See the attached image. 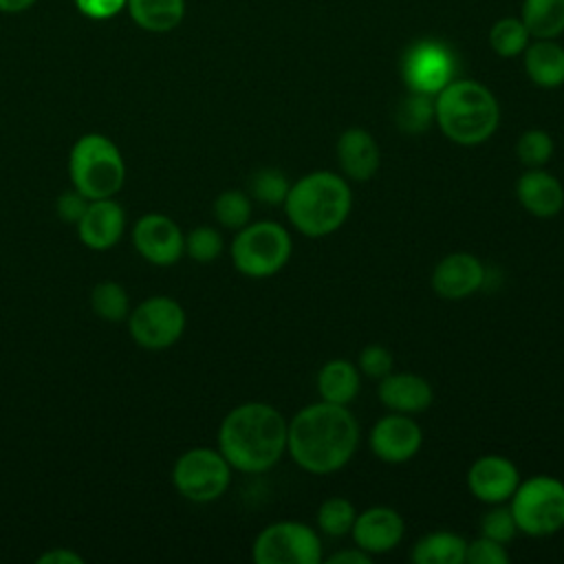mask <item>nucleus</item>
Wrapping results in <instances>:
<instances>
[{
  "label": "nucleus",
  "instance_id": "obj_15",
  "mask_svg": "<svg viewBox=\"0 0 564 564\" xmlns=\"http://www.w3.org/2000/svg\"><path fill=\"white\" fill-rule=\"evenodd\" d=\"M405 533V522L401 513L392 507H368L357 513L355 524L350 529L355 546L366 551L368 555H383L390 553Z\"/></svg>",
  "mask_w": 564,
  "mask_h": 564
},
{
  "label": "nucleus",
  "instance_id": "obj_41",
  "mask_svg": "<svg viewBox=\"0 0 564 564\" xmlns=\"http://www.w3.org/2000/svg\"><path fill=\"white\" fill-rule=\"evenodd\" d=\"M37 0H0V13H22L31 9Z\"/></svg>",
  "mask_w": 564,
  "mask_h": 564
},
{
  "label": "nucleus",
  "instance_id": "obj_19",
  "mask_svg": "<svg viewBox=\"0 0 564 564\" xmlns=\"http://www.w3.org/2000/svg\"><path fill=\"white\" fill-rule=\"evenodd\" d=\"M377 397L390 412L421 414L432 405L434 390L432 383L421 375L392 370L390 375L379 379Z\"/></svg>",
  "mask_w": 564,
  "mask_h": 564
},
{
  "label": "nucleus",
  "instance_id": "obj_18",
  "mask_svg": "<svg viewBox=\"0 0 564 564\" xmlns=\"http://www.w3.org/2000/svg\"><path fill=\"white\" fill-rule=\"evenodd\" d=\"M337 163L341 176L366 183L370 181L381 165V150L375 137L364 128H348L337 139Z\"/></svg>",
  "mask_w": 564,
  "mask_h": 564
},
{
  "label": "nucleus",
  "instance_id": "obj_6",
  "mask_svg": "<svg viewBox=\"0 0 564 564\" xmlns=\"http://www.w3.org/2000/svg\"><path fill=\"white\" fill-rule=\"evenodd\" d=\"M293 251L291 234L273 220L247 223L236 231L229 256L238 273L247 278H271L280 273Z\"/></svg>",
  "mask_w": 564,
  "mask_h": 564
},
{
  "label": "nucleus",
  "instance_id": "obj_40",
  "mask_svg": "<svg viewBox=\"0 0 564 564\" xmlns=\"http://www.w3.org/2000/svg\"><path fill=\"white\" fill-rule=\"evenodd\" d=\"M326 562L328 564H370L372 555H368L359 546H350V549H344V551H337V553L328 555Z\"/></svg>",
  "mask_w": 564,
  "mask_h": 564
},
{
  "label": "nucleus",
  "instance_id": "obj_22",
  "mask_svg": "<svg viewBox=\"0 0 564 564\" xmlns=\"http://www.w3.org/2000/svg\"><path fill=\"white\" fill-rule=\"evenodd\" d=\"M361 386V372L357 364L348 359H330L317 372V392L322 401L348 405Z\"/></svg>",
  "mask_w": 564,
  "mask_h": 564
},
{
  "label": "nucleus",
  "instance_id": "obj_21",
  "mask_svg": "<svg viewBox=\"0 0 564 564\" xmlns=\"http://www.w3.org/2000/svg\"><path fill=\"white\" fill-rule=\"evenodd\" d=\"M524 70L540 88L564 84V46L555 40H535L524 48Z\"/></svg>",
  "mask_w": 564,
  "mask_h": 564
},
{
  "label": "nucleus",
  "instance_id": "obj_31",
  "mask_svg": "<svg viewBox=\"0 0 564 564\" xmlns=\"http://www.w3.org/2000/svg\"><path fill=\"white\" fill-rule=\"evenodd\" d=\"M289 178L278 167H262L256 174H251L249 181V194L262 205H284V198L289 194Z\"/></svg>",
  "mask_w": 564,
  "mask_h": 564
},
{
  "label": "nucleus",
  "instance_id": "obj_2",
  "mask_svg": "<svg viewBox=\"0 0 564 564\" xmlns=\"http://www.w3.org/2000/svg\"><path fill=\"white\" fill-rule=\"evenodd\" d=\"M289 421L269 403L247 401L231 408L218 425V449L242 474H262L286 452Z\"/></svg>",
  "mask_w": 564,
  "mask_h": 564
},
{
  "label": "nucleus",
  "instance_id": "obj_7",
  "mask_svg": "<svg viewBox=\"0 0 564 564\" xmlns=\"http://www.w3.org/2000/svg\"><path fill=\"white\" fill-rule=\"evenodd\" d=\"M509 502L524 535L546 538L564 527V482L555 476L538 474L520 480Z\"/></svg>",
  "mask_w": 564,
  "mask_h": 564
},
{
  "label": "nucleus",
  "instance_id": "obj_26",
  "mask_svg": "<svg viewBox=\"0 0 564 564\" xmlns=\"http://www.w3.org/2000/svg\"><path fill=\"white\" fill-rule=\"evenodd\" d=\"M90 308L99 319L119 324L130 315V295L119 282L101 280L90 291Z\"/></svg>",
  "mask_w": 564,
  "mask_h": 564
},
{
  "label": "nucleus",
  "instance_id": "obj_33",
  "mask_svg": "<svg viewBox=\"0 0 564 564\" xmlns=\"http://www.w3.org/2000/svg\"><path fill=\"white\" fill-rule=\"evenodd\" d=\"M555 143L549 132L540 128L524 130L516 141V156L527 167H542L551 161Z\"/></svg>",
  "mask_w": 564,
  "mask_h": 564
},
{
  "label": "nucleus",
  "instance_id": "obj_38",
  "mask_svg": "<svg viewBox=\"0 0 564 564\" xmlns=\"http://www.w3.org/2000/svg\"><path fill=\"white\" fill-rule=\"evenodd\" d=\"M128 0H75L82 15L90 20H110L126 9Z\"/></svg>",
  "mask_w": 564,
  "mask_h": 564
},
{
  "label": "nucleus",
  "instance_id": "obj_39",
  "mask_svg": "<svg viewBox=\"0 0 564 564\" xmlns=\"http://www.w3.org/2000/svg\"><path fill=\"white\" fill-rule=\"evenodd\" d=\"M37 564H84V557L66 546H55L37 555Z\"/></svg>",
  "mask_w": 564,
  "mask_h": 564
},
{
  "label": "nucleus",
  "instance_id": "obj_11",
  "mask_svg": "<svg viewBox=\"0 0 564 564\" xmlns=\"http://www.w3.org/2000/svg\"><path fill=\"white\" fill-rule=\"evenodd\" d=\"M134 251L154 267H172L185 256V234L161 212L143 214L132 227Z\"/></svg>",
  "mask_w": 564,
  "mask_h": 564
},
{
  "label": "nucleus",
  "instance_id": "obj_29",
  "mask_svg": "<svg viewBox=\"0 0 564 564\" xmlns=\"http://www.w3.org/2000/svg\"><path fill=\"white\" fill-rule=\"evenodd\" d=\"M432 121H434V97L410 90V95L397 108V126L408 134H419V132H425Z\"/></svg>",
  "mask_w": 564,
  "mask_h": 564
},
{
  "label": "nucleus",
  "instance_id": "obj_9",
  "mask_svg": "<svg viewBox=\"0 0 564 564\" xmlns=\"http://www.w3.org/2000/svg\"><path fill=\"white\" fill-rule=\"evenodd\" d=\"M251 557L256 564H319L322 538L304 522L280 520L256 535Z\"/></svg>",
  "mask_w": 564,
  "mask_h": 564
},
{
  "label": "nucleus",
  "instance_id": "obj_28",
  "mask_svg": "<svg viewBox=\"0 0 564 564\" xmlns=\"http://www.w3.org/2000/svg\"><path fill=\"white\" fill-rule=\"evenodd\" d=\"M355 518L357 509L348 498L330 496L317 509V529L328 538H344L350 533Z\"/></svg>",
  "mask_w": 564,
  "mask_h": 564
},
{
  "label": "nucleus",
  "instance_id": "obj_5",
  "mask_svg": "<svg viewBox=\"0 0 564 564\" xmlns=\"http://www.w3.org/2000/svg\"><path fill=\"white\" fill-rule=\"evenodd\" d=\"M68 176L88 200L115 198L126 183V161L110 137L86 132L68 152Z\"/></svg>",
  "mask_w": 564,
  "mask_h": 564
},
{
  "label": "nucleus",
  "instance_id": "obj_35",
  "mask_svg": "<svg viewBox=\"0 0 564 564\" xmlns=\"http://www.w3.org/2000/svg\"><path fill=\"white\" fill-rule=\"evenodd\" d=\"M357 368H359L361 375L379 381V379H383L386 375H390L394 370V357L386 346L368 344L359 350Z\"/></svg>",
  "mask_w": 564,
  "mask_h": 564
},
{
  "label": "nucleus",
  "instance_id": "obj_14",
  "mask_svg": "<svg viewBox=\"0 0 564 564\" xmlns=\"http://www.w3.org/2000/svg\"><path fill=\"white\" fill-rule=\"evenodd\" d=\"M520 482V471L507 456H478L467 469V487L471 496L485 505H505Z\"/></svg>",
  "mask_w": 564,
  "mask_h": 564
},
{
  "label": "nucleus",
  "instance_id": "obj_12",
  "mask_svg": "<svg viewBox=\"0 0 564 564\" xmlns=\"http://www.w3.org/2000/svg\"><path fill=\"white\" fill-rule=\"evenodd\" d=\"M454 77V57L438 42H416L403 57V79L410 90L436 95Z\"/></svg>",
  "mask_w": 564,
  "mask_h": 564
},
{
  "label": "nucleus",
  "instance_id": "obj_1",
  "mask_svg": "<svg viewBox=\"0 0 564 564\" xmlns=\"http://www.w3.org/2000/svg\"><path fill=\"white\" fill-rule=\"evenodd\" d=\"M359 445V423L346 405L317 401L289 421L286 452L297 467L326 476L350 463Z\"/></svg>",
  "mask_w": 564,
  "mask_h": 564
},
{
  "label": "nucleus",
  "instance_id": "obj_36",
  "mask_svg": "<svg viewBox=\"0 0 564 564\" xmlns=\"http://www.w3.org/2000/svg\"><path fill=\"white\" fill-rule=\"evenodd\" d=\"M509 560L511 557H509L505 544L489 540L485 535H480L467 544L465 562H469V564H509Z\"/></svg>",
  "mask_w": 564,
  "mask_h": 564
},
{
  "label": "nucleus",
  "instance_id": "obj_27",
  "mask_svg": "<svg viewBox=\"0 0 564 564\" xmlns=\"http://www.w3.org/2000/svg\"><path fill=\"white\" fill-rule=\"evenodd\" d=\"M212 212L220 227L238 231L251 220L253 203H251V196L242 189H225L214 198Z\"/></svg>",
  "mask_w": 564,
  "mask_h": 564
},
{
  "label": "nucleus",
  "instance_id": "obj_25",
  "mask_svg": "<svg viewBox=\"0 0 564 564\" xmlns=\"http://www.w3.org/2000/svg\"><path fill=\"white\" fill-rule=\"evenodd\" d=\"M520 20L535 40H555L564 33V0H524Z\"/></svg>",
  "mask_w": 564,
  "mask_h": 564
},
{
  "label": "nucleus",
  "instance_id": "obj_17",
  "mask_svg": "<svg viewBox=\"0 0 564 564\" xmlns=\"http://www.w3.org/2000/svg\"><path fill=\"white\" fill-rule=\"evenodd\" d=\"M432 289L443 300H465L485 284V264L467 251H454L432 271Z\"/></svg>",
  "mask_w": 564,
  "mask_h": 564
},
{
  "label": "nucleus",
  "instance_id": "obj_23",
  "mask_svg": "<svg viewBox=\"0 0 564 564\" xmlns=\"http://www.w3.org/2000/svg\"><path fill=\"white\" fill-rule=\"evenodd\" d=\"M132 22L148 33L174 31L185 18V0H128Z\"/></svg>",
  "mask_w": 564,
  "mask_h": 564
},
{
  "label": "nucleus",
  "instance_id": "obj_37",
  "mask_svg": "<svg viewBox=\"0 0 564 564\" xmlns=\"http://www.w3.org/2000/svg\"><path fill=\"white\" fill-rule=\"evenodd\" d=\"M88 203H90V200H88L82 192H77L75 187H70V189L62 192V194L55 198V214H57V218H59L62 223H66V225H77L79 218L84 216Z\"/></svg>",
  "mask_w": 564,
  "mask_h": 564
},
{
  "label": "nucleus",
  "instance_id": "obj_20",
  "mask_svg": "<svg viewBox=\"0 0 564 564\" xmlns=\"http://www.w3.org/2000/svg\"><path fill=\"white\" fill-rule=\"evenodd\" d=\"M520 205L538 218H553L564 207V187L557 176L542 167H529L516 183Z\"/></svg>",
  "mask_w": 564,
  "mask_h": 564
},
{
  "label": "nucleus",
  "instance_id": "obj_24",
  "mask_svg": "<svg viewBox=\"0 0 564 564\" xmlns=\"http://www.w3.org/2000/svg\"><path fill=\"white\" fill-rule=\"evenodd\" d=\"M467 553V540L454 531L425 533L412 549V562L416 564H463Z\"/></svg>",
  "mask_w": 564,
  "mask_h": 564
},
{
  "label": "nucleus",
  "instance_id": "obj_16",
  "mask_svg": "<svg viewBox=\"0 0 564 564\" xmlns=\"http://www.w3.org/2000/svg\"><path fill=\"white\" fill-rule=\"evenodd\" d=\"M77 238L90 251H108L126 231V212L117 198H95L79 218Z\"/></svg>",
  "mask_w": 564,
  "mask_h": 564
},
{
  "label": "nucleus",
  "instance_id": "obj_3",
  "mask_svg": "<svg viewBox=\"0 0 564 564\" xmlns=\"http://www.w3.org/2000/svg\"><path fill=\"white\" fill-rule=\"evenodd\" d=\"M352 209V192L346 176L315 170L291 183L284 214L293 229L308 238L335 234Z\"/></svg>",
  "mask_w": 564,
  "mask_h": 564
},
{
  "label": "nucleus",
  "instance_id": "obj_34",
  "mask_svg": "<svg viewBox=\"0 0 564 564\" xmlns=\"http://www.w3.org/2000/svg\"><path fill=\"white\" fill-rule=\"evenodd\" d=\"M516 533H518L516 518L509 507H502V502L491 505V509L480 518V535L489 540L507 544L516 538Z\"/></svg>",
  "mask_w": 564,
  "mask_h": 564
},
{
  "label": "nucleus",
  "instance_id": "obj_4",
  "mask_svg": "<svg viewBox=\"0 0 564 564\" xmlns=\"http://www.w3.org/2000/svg\"><path fill=\"white\" fill-rule=\"evenodd\" d=\"M434 121L456 145L485 143L500 123L496 95L476 79H452L434 95Z\"/></svg>",
  "mask_w": 564,
  "mask_h": 564
},
{
  "label": "nucleus",
  "instance_id": "obj_10",
  "mask_svg": "<svg viewBox=\"0 0 564 564\" xmlns=\"http://www.w3.org/2000/svg\"><path fill=\"white\" fill-rule=\"evenodd\" d=\"M126 324L132 341L139 348L159 352L174 346L183 337L187 315L178 300L170 295H150L130 311Z\"/></svg>",
  "mask_w": 564,
  "mask_h": 564
},
{
  "label": "nucleus",
  "instance_id": "obj_32",
  "mask_svg": "<svg viewBox=\"0 0 564 564\" xmlns=\"http://www.w3.org/2000/svg\"><path fill=\"white\" fill-rule=\"evenodd\" d=\"M223 249V234L212 225H198L185 234V256L198 264H209L218 260Z\"/></svg>",
  "mask_w": 564,
  "mask_h": 564
},
{
  "label": "nucleus",
  "instance_id": "obj_8",
  "mask_svg": "<svg viewBox=\"0 0 564 564\" xmlns=\"http://www.w3.org/2000/svg\"><path fill=\"white\" fill-rule=\"evenodd\" d=\"M172 485L189 502H214L231 485V465L218 447H192L174 460Z\"/></svg>",
  "mask_w": 564,
  "mask_h": 564
},
{
  "label": "nucleus",
  "instance_id": "obj_13",
  "mask_svg": "<svg viewBox=\"0 0 564 564\" xmlns=\"http://www.w3.org/2000/svg\"><path fill=\"white\" fill-rule=\"evenodd\" d=\"M368 445L379 460L401 465L419 454L423 445V432L419 423L410 419V414L392 412L372 425Z\"/></svg>",
  "mask_w": 564,
  "mask_h": 564
},
{
  "label": "nucleus",
  "instance_id": "obj_30",
  "mask_svg": "<svg viewBox=\"0 0 564 564\" xmlns=\"http://www.w3.org/2000/svg\"><path fill=\"white\" fill-rule=\"evenodd\" d=\"M529 31L520 18H502L489 31V44L500 57H516L529 46Z\"/></svg>",
  "mask_w": 564,
  "mask_h": 564
}]
</instances>
